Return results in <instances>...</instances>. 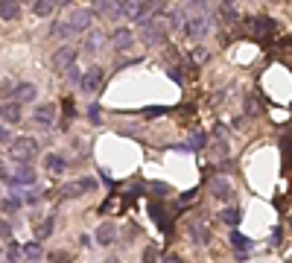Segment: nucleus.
Wrapping results in <instances>:
<instances>
[{"label":"nucleus","mask_w":292,"mask_h":263,"mask_svg":"<svg viewBox=\"0 0 292 263\" xmlns=\"http://www.w3.org/2000/svg\"><path fill=\"white\" fill-rule=\"evenodd\" d=\"M140 26V38L149 44V47H161V44H167V26H164V21L155 15V18H140L138 21Z\"/></svg>","instance_id":"1"},{"label":"nucleus","mask_w":292,"mask_h":263,"mask_svg":"<svg viewBox=\"0 0 292 263\" xmlns=\"http://www.w3.org/2000/svg\"><path fill=\"white\" fill-rule=\"evenodd\" d=\"M9 155L18 161V164H29V161H35V155H38V141L35 138H15V144L9 146Z\"/></svg>","instance_id":"2"},{"label":"nucleus","mask_w":292,"mask_h":263,"mask_svg":"<svg viewBox=\"0 0 292 263\" xmlns=\"http://www.w3.org/2000/svg\"><path fill=\"white\" fill-rule=\"evenodd\" d=\"M210 29V12H199V15H187V26L184 32L190 41H202Z\"/></svg>","instance_id":"3"},{"label":"nucleus","mask_w":292,"mask_h":263,"mask_svg":"<svg viewBox=\"0 0 292 263\" xmlns=\"http://www.w3.org/2000/svg\"><path fill=\"white\" fill-rule=\"evenodd\" d=\"M96 190V181L93 179H76V181H70V184H64L61 190H58V199H76V196H82V193H91Z\"/></svg>","instance_id":"4"},{"label":"nucleus","mask_w":292,"mask_h":263,"mask_svg":"<svg viewBox=\"0 0 292 263\" xmlns=\"http://www.w3.org/2000/svg\"><path fill=\"white\" fill-rule=\"evenodd\" d=\"M79 88L85 91V94H96L100 88H103V68L100 64H93V68H88V71L82 73V82Z\"/></svg>","instance_id":"5"},{"label":"nucleus","mask_w":292,"mask_h":263,"mask_svg":"<svg viewBox=\"0 0 292 263\" xmlns=\"http://www.w3.org/2000/svg\"><path fill=\"white\" fill-rule=\"evenodd\" d=\"M245 26H248L251 36L266 38V36H272V32L278 29V21H272V18H245Z\"/></svg>","instance_id":"6"},{"label":"nucleus","mask_w":292,"mask_h":263,"mask_svg":"<svg viewBox=\"0 0 292 263\" xmlns=\"http://www.w3.org/2000/svg\"><path fill=\"white\" fill-rule=\"evenodd\" d=\"M6 184H12V187H33L35 184V170L29 167V164H18Z\"/></svg>","instance_id":"7"},{"label":"nucleus","mask_w":292,"mask_h":263,"mask_svg":"<svg viewBox=\"0 0 292 263\" xmlns=\"http://www.w3.org/2000/svg\"><path fill=\"white\" fill-rule=\"evenodd\" d=\"M93 12L108 18V21H120L123 18V9H120L117 0H93Z\"/></svg>","instance_id":"8"},{"label":"nucleus","mask_w":292,"mask_h":263,"mask_svg":"<svg viewBox=\"0 0 292 263\" xmlns=\"http://www.w3.org/2000/svg\"><path fill=\"white\" fill-rule=\"evenodd\" d=\"M111 44H114L117 53H126V50L135 47V32H132V29H126V26H120V29H114V32H111Z\"/></svg>","instance_id":"9"},{"label":"nucleus","mask_w":292,"mask_h":263,"mask_svg":"<svg viewBox=\"0 0 292 263\" xmlns=\"http://www.w3.org/2000/svg\"><path fill=\"white\" fill-rule=\"evenodd\" d=\"M33 123L35 126H53L56 123V106H50V103H41V106H35L33 111Z\"/></svg>","instance_id":"10"},{"label":"nucleus","mask_w":292,"mask_h":263,"mask_svg":"<svg viewBox=\"0 0 292 263\" xmlns=\"http://www.w3.org/2000/svg\"><path fill=\"white\" fill-rule=\"evenodd\" d=\"M73 61H76V50L73 47H58L56 53H53L56 71H73Z\"/></svg>","instance_id":"11"},{"label":"nucleus","mask_w":292,"mask_h":263,"mask_svg":"<svg viewBox=\"0 0 292 263\" xmlns=\"http://www.w3.org/2000/svg\"><path fill=\"white\" fill-rule=\"evenodd\" d=\"M76 32H88L91 29V21H93V9H73V15L68 18Z\"/></svg>","instance_id":"12"},{"label":"nucleus","mask_w":292,"mask_h":263,"mask_svg":"<svg viewBox=\"0 0 292 263\" xmlns=\"http://www.w3.org/2000/svg\"><path fill=\"white\" fill-rule=\"evenodd\" d=\"M105 44V32L103 29H91L88 36H85V41H82V53H88V56H93L96 50Z\"/></svg>","instance_id":"13"},{"label":"nucleus","mask_w":292,"mask_h":263,"mask_svg":"<svg viewBox=\"0 0 292 263\" xmlns=\"http://www.w3.org/2000/svg\"><path fill=\"white\" fill-rule=\"evenodd\" d=\"M35 94H38V88H35L33 82H21V85H15L12 100H15L18 106H23V103H35Z\"/></svg>","instance_id":"14"},{"label":"nucleus","mask_w":292,"mask_h":263,"mask_svg":"<svg viewBox=\"0 0 292 263\" xmlns=\"http://www.w3.org/2000/svg\"><path fill=\"white\" fill-rule=\"evenodd\" d=\"M120 9H123V18H128V21H140V15H143V0H123Z\"/></svg>","instance_id":"15"},{"label":"nucleus","mask_w":292,"mask_h":263,"mask_svg":"<svg viewBox=\"0 0 292 263\" xmlns=\"http://www.w3.org/2000/svg\"><path fill=\"white\" fill-rule=\"evenodd\" d=\"M50 36L53 38H73V36H79V32L73 29L70 21H53V24H50Z\"/></svg>","instance_id":"16"},{"label":"nucleus","mask_w":292,"mask_h":263,"mask_svg":"<svg viewBox=\"0 0 292 263\" xmlns=\"http://www.w3.org/2000/svg\"><path fill=\"white\" fill-rule=\"evenodd\" d=\"M114 237H117L114 222H103V225L96 228V243H100V246H111V243H114Z\"/></svg>","instance_id":"17"},{"label":"nucleus","mask_w":292,"mask_h":263,"mask_svg":"<svg viewBox=\"0 0 292 263\" xmlns=\"http://www.w3.org/2000/svg\"><path fill=\"white\" fill-rule=\"evenodd\" d=\"M219 15H222V21H225V24H237V21H240V15H237V3H234V0H222V3H219Z\"/></svg>","instance_id":"18"},{"label":"nucleus","mask_w":292,"mask_h":263,"mask_svg":"<svg viewBox=\"0 0 292 263\" xmlns=\"http://www.w3.org/2000/svg\"><path fill=\"white\" fill-rule=\"evenodd\" d=\"M167 21H170L173 29H184V26H187V9H181V6L170 9V12H167Z\"/></svg>","instance_id":"19"},{"label":"nucleus","mask_w":292,"mask_h":263,"mask_svg":"<svg viewBox=\"0 0 292 263\" xmlns=\"http://www.w3.org/2000/svg\"><path fill=\"white\" fill-rule=\"evenodd\" d=\"M18 120H21V106L15 100H6L3 103V123L9 126V123H18Z\"/></svg>","instance_id":"20"},{"label":"nucleus","mask_w":292,"mask_h":263,"mask_svg":"<svg viewBox=\"0 0 292 263\" xmlns=\"http://www.w3.org/2000/svg\"><path fill=\"white\" fill-rule=\"evenodd\" d=\"M149 216L155 219V222H158V228H161L164 234H170V216L164 214L161 205H152V208H149Z\"/></svg>","instance_id":"21"},{"label":"nucleus","mask_w":292,"mask_h":263,"mask_svg":"<svg viewBox=\"0 0 292 263\" xmlns=\"http://www.w3.org/2000/svg\"><path fill=\"white\" fill-rule=\"evenodd\" d=\"M210 193H213L216 199H228V196H231V184H228V179H213L210 181Z\"/></svg>","instance_id":"22"},{"label":"nucleus","mask_w":292,"mask_h":263,"mask_svg":"<svg viewBox=\"0 0 292 263\" xmlns=\"http://www.w3.org/2000/svg\"><path fill=\"white\" fill-rule=\"evenodd\" d=\"M0 18L3 21H15L18 18V0H0Z\"/></svg>","instance_id":"23"},{"label":"nucleus","mask_w":292,"mask_h":263,"mask_svg":"<svg viewBox=\"0 0 292 263\" xmlns=\"http://www.w3.org/2000/svg\"><path fill=\"white\" fill-rule=\"evenodd\" d=\"M41 254H44V251H41V243H38V240H33V243L23 246V257H26L29 263H38L41 260Z\"/></svg>","instance_id":"24"},{"label":"nucleus","mask_w":292,"mask_h":263,"mask_svg":"<svg viewBox=\"0 0 292 263\" xmlns=\"http://www.w3.org/2000/svg\"><path fill=\"white\" fill-rule=\"evenodd\" d=\"M47 170H50L53 176H61V173L68 170V161L61 155H47Z\"/></svg>","instance_id":"25"},{"label":"nucleus","mask_w":292,"mask_h":263,"mask_svg":"<svg viewBox=\"0 0 292 263\" xmlns=\"http://www.w3.org/2000/svg\"><path fill=\"white\" fill-rule=\"evenodd\" d=\"M53 9H56V0H33V12L38 18H47Z\"/></svg>","instance_id":"26"},{"label":"nucleus","mask_w":292,"mask_h":263,"mask_svg":"<svg viewBox=\"0 0 292 263\" xmlns=\"http://www.w3.org/2000/svg\"><path fill=\"white\" fill-rule=\"evenodd\" d=\"M21 246H18V243H15V240H9V243H6V251H3V260L6 263H18L21 260Z\"/></svg>","instance_id":"27"},{"label":"nucleus","mask_w":292,"mask_h":263,"mask_svg":"<svg viewBox=\"0 0 292 263\" xmlns=\"http://www.w3.org/2000/svg\"><path fill=\"white\" fill-rule=\"evenodd\" d=\"M53 225H56V219H53V216H47L44 222L35 228V240H38V243H41V240H47L50 234H53Z\"/></svg>","instance_id":"28"},{"label":"nucleus","mask_w":292,"mask_h":263,"mask_svg":"<svg viewBox=\"0 0 292 263\" xmlns=\"http://www.w3.org/2000/svg\"><path fill=\"white\" fill-rule=\"evenodd\" d=\"M231 243H234V249H237V251H245V254L251 251V240L243 237L240 231H231Z\"/></svg>","instance_id":"29"},{"label":"nucleus","mask_w":292,"mask_h":263,"mask_svg":"<svg viewBox=\"0 0 292 263\" xmlns=\"http://www.w3.org/2000/svg\"><path fill=\"white\" fill-rule=\"evenodd\" d=\"M187 146H190V149H205V146H208V135H205V132H193Z\"/></svg>","instance_id":"30"},{"label":"nucleus","mask_w":292,"mask_h":263,"mask_svg":"<svg viewBox=\"0 0 292 263\" xmlns=\"http://www.w3.org/2000/svg\"><path fill=\"white\" fill-rule=\"evenodd\" d=\"M222 222H225V225H237V222H240V208H225V211H222Z\"/></svg>","instance_id":"31"},{"label":"nucleus","mask_w":292,"mask_h":263,"mask_svg":"<svg viewBox=\"0 0 292 263\" xmlns=\"http://www.w3.org/2000/svg\"><path fill=\"white\" fill-rule=\"evenodd\" d=\"M18 208H21V199H18V196H6V199H3V214H15V211H18Z\"/></svg>","instance_id":"32"},{"label":"nucleus","mask_w":292,"mask_h":263,"mask_svg":"<svg viewBox=\"0 0 292 263\" xmlns=\"http://www.w3.org/2000/svg\"><path fill=\"white\" fill-rule=\"evenodd\" d=\"M161 114H167V106H149V108H143V117H161Z\"/></svg>","instance_id":"33"},{"label":"nucleus","mask_w":292,"mask_h":263,"mask_svg":"<svg viewBox=\"0 0 292 263\" xmlns=\"http://www.w3.org/2000/svg\"><path fill=\"white\" fill-rule=\"evenodd\" d=\"M158 246H146V251H143V263H158Z\"/></svg>","instance_id":"34"},{"label":"nucleus","mask_w":292,"mask_h":263,"mask_svg":"<svg viewBox=\"0 0 292 263\" xmlns=\"http://www.w3.org/2000/svg\"><path fill=\"white\" fill-rule=\"evenodd\" d=\"M149 190L155 193V196H167V193H170V184H164V181H152Z\"/></svg>","instance_id":"35"},{"label":"nucleus","mask_w":292,"mask_h":263,"mask_svg":"<svg viewBox=\"0 0 292 263\" xmlns=\"http://www.w3.org/2000/svg\"><path fill=\"white\" fill-rule=\"evenodd\" d=\"M103 111H100V106H88V120H91L93 126H100L103 123V117H100Z\"/></svg>","instance_id":"36"},{"label":"nucleus","mask_w":292,"mask_h":263,"mask_svg":"<svg viewBox=\"0 0 292 263\" xmlns=\"http://www.w3.org/2000/svg\"><path fill=\"white\" fill-rule=\"evenodd\" d=\"M0 144L6 146V149L15 144V141H12V132H9V126H6V123H3V129H0Z\"/></svg>","instance_id":"37"},{"label":"nucleus","mask_w":292,"mask_h":263,"mask_svg":"<svg viewBox=\"0 0 292 263\" xmlns=\"http://www.w3.org/2000/svg\"><path fill=\"white\" fill-rule=\"evenodd\" d=\"M193 240H196V243H208V240H210L208 237V228H199L196 225V228H193Z\"/></svg>","instance_id":"38"},{"label":"nucleus","mask_w":292,"mask_h":263,"mask_svg":"<svg viewBox=\"0 0 292 263\" xmlns=\"http://www.w3.org/2000/svg\"><path fill=\"white\" fill-rule=\"evenodd\" d=\"M167 76L170 79H175V82H184V73H181V68L175 64V68H167Z\"/></svg>","instance_id":"39"},{"label":"nucleus","mask_w":292,"mask_h":263,"mask_svg":"<svg viewBox=\"0 0 292 263\" xmlns=\"http://www.w3.org/2000/svg\"><path fill=\"white\" fill-rule=\"evenodd\" d=\"M50 260H53V263H70V257L64 254V251H53V254H50Z\"/></svg>","instance_id":"40"},{"label":"nucleus","mask_w":292,"mask_h":263,"mask_svg":"<svg viewBox=\"0 0 292 263\" xmlns=\"http://www.w3.org/2000/svg\"><path fill=\"white\" fill-rule=\"evenodd\" d=\"M193 59H196V61H205V59H208V50H205V47H196V50H193Z\"/></svg>","instance_id":"41"},{"label":"nucleus","mask_w":292,"mask_h":263,"mask_svg":"<svg viewBox=\"0 0 292 263\" xmlns=\"http://www.w3.org/2000/svg\"><path fill=\"white\" fill-rule=\"evenodd\" d=\"M0 234H3V240H6V243H9V237H12V225H9V219H3V231H0Z\"/></svg>","instance_id":"42"},{"label":"nucleus","mask_w":292,"mask_h":263,"mask_svg":"<svg viewBox=\"0 0 292 263\" xmlns=\"http://www.w3.org/2000/svg\"><path fill=\"white\" fill-rule=\"evenodd\" d=\"M193 196H199V187H193V190H187V193H181V202H190Z\"/></svg>","instance_id":"43"},{"label":"nucleus","mask_w":292,"mask_h":263,"mask_svg":"<svg viewBox=\"0 0 292 263\" xmlns=\"http://www.w3.org/2000/svg\"><path fill=\"white\" fill-rule=\"evenodd\" d=\"M38 196H41L38 190H29V193H26V202H29V205H35V202H38Z\"/></svg>","instance_id":"44"},{"label":"nucleus","mask_w":292,"mask_h":263,"mask_svg":"<svg viewBox=\"0 0 292 263\" xmlns=\"http://www.w3.org/2000/svg\"><path fill=\"white\" fill-rule=\"evenodd\" d=\"M64 114H68V117H73V103H70V100H64Z\"/></svg>","instance_id":"45"},{"label":"nucleus","mask_w":292,"mask_h":263,"mask_svg":"<svg viewBox=\"0 0 292 263\" xmlns=\"http://www.w3.org/2000/svg\"><path fill=\"white\" fill-rule=\"evenodd\" d=\"M280 243V228H275V234H272V246H278Z\"/></svg>","instance_id":"46"},{"label":"nucleus","mask_w":292,"mask_h":263,"mask_svg":"<svg viewBox=\"0 0 292 263\" xmlns=\"http://www.w3.org/2000/svg\"><path fill=\"white\" fill-rule=\"evenodd\" d=\"M164 263H181V257H175V254H170V257H167Z\"/></svg>","instance_id":"47"},{"label":"nucleus","mask_w":292,"mask_h":263,"mask_svg":"<svg viewBox=\"0 0 292 263\" xmlns=\"http://www.w3.org/2000/svg\"><path fill=\"white\" fill-rule=\"evenodd\" d=\"M70 3H73V0H56V6H58V9H61V6H70Z\"/></svg>","instance_id":"48"},{"label":"nucleus","mask_w":292,"mask_h":263,"mask_svg":"<svg viewBox=\"0 0 292 263\" xmlns=\"http://www.w3.org/2000/svg\"><path fill=\"white\" fill-rule=\"evenodd\" d=\"M289 225H292V219H289Z\"/></svg>","instance_id":"49"}]
</instances>
